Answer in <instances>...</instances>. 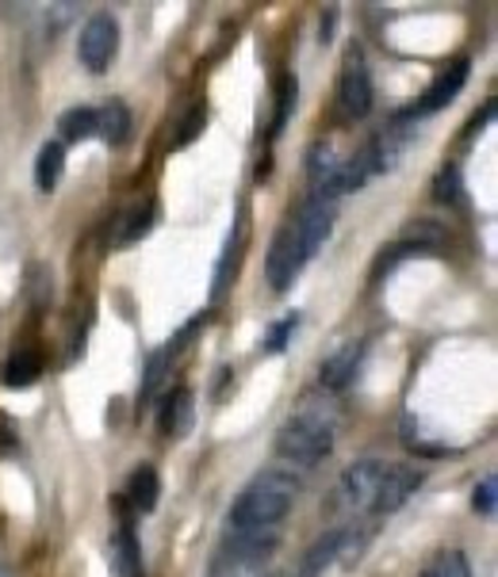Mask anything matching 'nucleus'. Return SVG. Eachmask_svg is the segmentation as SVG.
I'll return each instance as SVG.
<instances>
[{"mask_svg": "<svg viewBox=\"0 0 498 577\" xmlns=\"http://www.w3.org/2000/svg\"><path fill=\"white\" fill-rule=\"evenodd\" d=\"M334 223H337V199H326V195H307L303 207L295 210L292 230H295V241H299V253H303L307 265L318 257V249L326 245Z\"/></svg>", "mask_w": 498, "mask_h": 577, "instance_id": "4", "label": "nucleus"}, {"mask_svg": "<svg viewBox=\"0 0 498 577\" xmlns=\"http://www.w3.org/2000/svg\"><path fill=\"white\" fill-rule=\"evenodd\" d=\"M246 245H250V215H242L238 226H234L223 245V257H218V268H215V284H211V299H223L226 295L231 279L238 276L242 257H246Z\"/></svg>", "mask_w": 498, "mask_h": 577, "instance_id": "10", "label": "nucleus"}, {"mask_svg": "<svg viewBox=\"0 0 498 577\" xmlns=\"http://www.w3.org/2000/svg\"><path fill=\"white\" fill-rule=\"evenodd\" d=\"M468 78H471V62L468 58H457V62H453L449 70L426 89V96L415 104V115H434V112H441V107H449L453 100L460 96L464 84H468Z\"/></svg>", "mask_w": 498, "mask_h": 577, "instance_id": "9", "label": "nucleus"}, {"mask_svg": "<svg viewBox=\"0 0 498 577\" xmlns=\"http://www.w3.org/2000/svg\"><path fill=\"white\" fill-rule=\"evenodd\" d=\"M418 490H421V474L415 466L387 463V474H384V482H379V494L373 501V516H387V513H395V508H403Z\"/></svg>", "mask_w": 498, "mask_h": 577, "instance_id": "8", "label": "nucleus"}, {"mask_svg": "<svg viewBox=\"0 0 498 577\" xmlns=\"http://www.w3.org/2000/svg\"><path fill=\"white\" fill-rule=\"evenodd\" d=\"M204 126H207V107L204 104H192L189 112H184L181 126H176L173 146H189V142H196L200 134H204Z\"/></svg>", "mask_w": 498, "mask_h": 577, "instance_id": "24", "label": "nucleus"}, {"mask_svg": "<svg viewBox=\"0 0 498 577\" xmlns=\"http://www.w3.org/2000/svg\"><path fill=\"white\" fill-rule=\"evenodd\" d=\"M96 134H104L108 146H123L126 134H131V112H126L123 100L96 107Z\"/></svg>", "mask_w": 498, "mask_h": 577, "instance_id": "17", "label": "nucleus"}, {"mask_svg": "<svg viewBox=\"0 0 498 577\" xmlns=\"http://www.w3.org/2000/svg\"><path fill=\"white\" fill-rule=\"evenodd\" d=\"M295 494H299V478L281 466L253 474L250 486L234 497L231 513H226V528L231 532H276L284 516L292 513Z\"/></svg>", "mask_w": 498, "mask_h": 577, "instance_id": "1", "label": "nucleus"}, {"mask_svg": "<svg viewBox=\"0 0 498 577\" xmlns=\"http://www.w3.org/2000/svg\"><path fill=\"white\" fill-rule=\"evenodd\" d=\"M349 539H353L349 528H334V532H326L323 539L311 543V550L303 555V563H299V577H326V570L337 563V555H342Z\"/></svg>", "mask_w": 498, "mask_h": 577, "instance_id": "11", "label": "nucleus"}, {"mask_svg": "<svg viewBox=\"0 0 498 577\" xmlns=\"http://www.w3.org/2000/svg\"><path fill=\"white\" fill-rule=\"evenodd\" d=\"M307 268V260H303L299 253V241H295V230H292V218L276 230L273 237V249H268V268H265V279L273 291H288V287L299 279V271Z\"/></svg>", "mask_w": 498, "mask_h": 577, "instance_id": "7", "label": "nucleus"}, {"mask_svg": "<svg viewBox=\"0 0 498 577\" xmlns=\"http://www.w3.org/2000/svg\"><path fill=\"white\" fill-rule=\"evenodd\" d=\"M42 375V356L39 348H12L0 363V383L20 390V387H31L35 379Z\"/></svg>", "mask_w": 498, "mask_h": 577, "instance_id": "13", "label": "nucleus"}, {"mask_svg": "<svg viewBox=\"0 0 498 577\" xmlns=\"http://www.w3.org/2000/svg\"><path fill=\"white\" fill-rule=\"evenodd\" d=\"M421 577H471V566L460 550H441V555L426 566V574Z\"/></svg>", "mask_w": 498, "mask_h": 577, "instance_id": "23", "label": "nucleus"}, {"mask_svg": "<svg viewBox=\"0 0 498 577\" xmlns=\"http://www.w3.org/2000/svg\"><path fill=\"white\" fill-rule=\"evenodd\" d=\"M373 112V73L360 54V47L353 42L342 58V73H337V96H334V115L337 123H357Z\"/></svg>", "mask_w": 498, "mask_h": 577, "instance_id": "3", "label": "nucleus"}, {"mask_svg": "<svg viewBox=\"0 0 498 577\" xmlns=\"http://www.w3.org/2000/svg\"><path fill=\"white\" fill-rule=\"evenodd\" d=\"M360 363V344H345L342 352L331 356V360L323 363V387L326 390H345L353 379V371H357Z\"/></svg>", "mask_w": 498, "mask_h": 577, "instance_id": "19", "label": "nucleus"}, {"mask_svg": "<svg viewBox=\"0 0 498 577\" xmlns=\"http://www.w3.org/2000/svg\"><path fill=\"white\" fill-rule=\"evenodd\" d=\"M62 173H65V146L62 142H42L39 157H35V188L54 192Z\"/></svg>", "mask_w": 498, "mask_h": 577, "instance_id": "16", "label": "nucleus"}, {"mask_svg": "<svg viewBox=\"0 0 498 577\" xmlns=\"http://www.w3.org/2000/svg\"><path fill=\"white\" fill-rule=\"evenodd\" d=\"M387 474L384 460H360L345 466V474L337 478V505L345 513H373V501L379 494V482Z\"/></svg>", "mask_w": 498, "mask_h": 577, "instance_id": "6", "label": "nucleus"}, {"mask_svg": "<svg viewBox=\"0 0 498 577\" xmlns=\"http://www.w3.org/2000/svg\"><path fill=\"white\" fill-rule=\"evenodd\" d=\"M120 54V23L108 12H96L84 20L81 39H78V58L89 73H108Z\"/></svg>", "mask_w": 498, "mask_h": 577, "instance_id": "5", "label": "nucleus"}, {"mask_svg": "<svg viewBox=\"0 0 498 577\" xmlns=\"http://www.w3.org/2000/svg\"><path fill=\"white\" fill-rule=\"evenodd\" d=\"M495 505H498V482L495 474H487V478L476 482V490H471V508H476L479 516H495Z\"/></svg>", "mask_w": 498, "mask_h": 577, "instance_id": "25", "label": "nucleus"}, {"mask_svg": "<svg viewBox=\"0 0 498 577\" xmlns=\"http://www.w3.org/2000/svg\"><path fill=\"white\" fill-rule=\"evenodd\" d=\"M334 20H337V8H326V12H323V31H318V39H323V42L334 39Z\"/></svg>", "mask_w": 498, "mask_h": 577, "instance_id": "28", "label": "nucleus"}, {"mask_svg": "<svg viewBox=\"0 0 498 577\" xmlns=\"http://www.w3.org/2000/svg\"><path fill=\"white\" fill-rule=\"evenodd\" d=\"M491 115H495V100H487V104H484V112H476V115H471V123L464 126V134H476V131H484V126L491 123Z\"/></svg>", "mask_w": 498, "mask_h": 577, "instance_id": "27", "label": "nucleus"}, {"mask_svg": "<svg viewBox=\"0 0 498 577\" xmlns=\"http://www.w3.org/2000/svg\"><path fill=\"white\" fill-rule=\"evenodd\" d=\"M58 126H62L65 142L92 138V134H96V107H70V112L58 119Z\"/></svg>", "mask_w": 498, "mask_h": 577, "instance_id": "21", "label": "nucleus"}, {"mask_svg": "<svg viewBox=\"0 0 498 577\" xmlns=\"http://www.w3.org/2000/svg\"><path fill=\"white\" fill-rule=\"evenodd\" d=\"M126 497H131L134 513H154L157 497H162V478H157L154 466L142 463L139 471L131 474V482H126Z\"/></svg>", "mask_w": 498, "mask_h": 577, "instance_id": "15", "label": "nucleus"}, {"mask_svg": "<svg viewBox=\"0 0 498 577\" xmlns=\"http://www.w3.org/2000/svg\"><path fill=\"white\" fill-rule=\"evenodd\" d=\"M295 326H299V313H284V318L276 321L273 329H268V337H265V352H281V348L292 341Z\"/></svg>", "mask_w": 498, "mask_h": 577, "instance_id": "26", "label": "nucleus"}, {"mask_svg": "<svg viewBox=\"0 0 498 577\" xmlns=\"http://www.w3.org/2000/svg\"><path fill=\"white\" fill-rule=\"evenodd\" d=\"M295 100H299V81L292 78V73H284L281 81H276V107H273V126H268V138H281L284 126H288V119L295 112Z\"/></svg>", "mask_w": 498, "mask_h": 577, "instance_id": "20", "label": "nucleus"}, {"mask_svg": "<svg viewBox=\"0 0 498 577\" xmlns=\"http://www.w3.org/2000/svg\"><path fill=\"white\" fill-rule=\"evenodd\" d=\"M192 421H196V402H192V390H173V394L165 398L162 413H157V424H162L165 436L181 440L192 432Z\"/></svg>", "mask_w": 498, "mask_h": 577, "instance_id": "12", "label": "nucleus"}, {"mask_svg": "<svg viewBox=\"0 0 498 577\" xmlns=\"http://www.w3.org/2000/svg\"><path fill=\"white\" fill-rule=\"evenodd\" d=\"M273 447L284 463L311 471L334 452V424H326L323 418H292L276 432Z\"/></svg>", "mask_w": 498, "mask_h": 577, "instance_id": "2", "label": "nucleus"}, {"mask_svg": "<svg viewBox=\"0 0 498 577\" xmlns=\"http://www.w3.org/2000/svg\"><path fill=\"white\" fill-rule=\"evenodd\" d=\"M434 199L445 203V207H457L464 203V188H460V168L457 165H445L437 173V184H434Z\"/></svg>", "mask_w": 498, "mask_h": 577, "instance_id": "22", "label": "nucleus"}, {"mask_svg": "<svg viewBox=\"0 0 498 577\" xmlns=\"http://www.w3.org/2000/svg\"><path fill=\"white\" fill-rule=\"evenodd\" d=\"M154 218H157V203L154 199L131 203V207L120 215V226H115V234H112V245L115 249H126V245L142 241V234L154 226Z\"/></svg>", "mask_w": 498, "mask_h": 577, "instance_id": "14", "label": "nucleus"}, {"mask_svg": "<svg viewBox=\"0 0 498 577\" xmlns=\"http://www.w3.org/2000/svg\"><path fill=\"white\" fill-rule=\"evenodd\" d=\"M112 563H115V574L120 577H142V555H139V539H134L131 524H123V528L115 532Z\"/></svg>", "mask_w": 498, "mask_h": 577, "instance_id": "18", "label": "nucleus"}]
</instances>
